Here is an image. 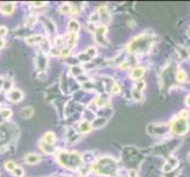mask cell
Segmentation results:
<instances>
[{
  "label": "cell",
  "instance_id": "1",
  "mask_svg": "<svg viewBox=\"0 0 190 177\" xmlns=\"http://www.w3.org/2000/svg\"><path fill=\"white\" fill-rule=\"evenodd\" d=\"M58 161L68 169H77L82 165V158L77 152H61L58 156Z\"/></svg>",
  "mask_w": 190,
  "mask_h": 177
},
{
  "label": "cell",
  "instance_id": "2",
  "mask_svg": "<svg viewBox=\"0 0 190 177\" xmlns=\"http://www.w3.org/2000/svg\"><path fill=\"white\" fill-rule=\"evenodd\" d=\"M188 127H189V124H188V120L185 119V118H181V117H178L175 122H174V124H172V131L174 132H176V133H178V135H183V133H185L187 131H188Z\"/></svg>",
  "mask_w": 190,
  "mask_h": 177
},
{
  "label": "cell",
  "instance_id": "3",
  "mask_svg": "<svg viewBox=\"0 0 190 177\" xmlns=\"http://www.w3.org/2000/svg\"><path fill=\"white\" fill-rule=\"evenodd\" d=\"M24 97V93L20 90H11L7 93V98L12 102H20Z\"/></svg>",
  "mask_w": 190,
  "mask_h": 177
},
{
  "label": "cell",
  "instance_id": "4",
  "mask_svg": "<svg viewBox=\"0 0 190 177\" xmlns=\"http://www.w3.org/2000/svg\"><path fill=\"white\" fill-rule=\"evenodd\" d=\"M43 35H39V34H33V35H30V37H27L25 39V41L27 44H36V43H41L43 41Z\"/></svg>",
  "mask_w": 190,
  "mask_h": 177
},
{
  "label": "cell",
  "instance_id": "5",
  "mask_svg": "<svg viewBox=\"0 0 190 177\" xmlns=\"http://www.w3.org/2000/svg\"><path fill=\"white\" fill-rule=\"evenodd\" d=\"M144 75V68L143 67H135L131 71V78L132 79H141V77Z\"/></svg>",
  "mask_w": 190,
  "mask_h": 177
},
{
  "label": "cell",
  "instance_id": "6",
  "mask_svg": "<svg viewBox=\"0 0 190 177\" xmlns=\"http://www.w3.org/2000/svg\"><path fill=\"white\" fill-rule=\"evenodd\" d=\"M25 161L28 163V164H37L39 161H40V156L39 155H36V153H30L26 156Z\"/></svg>",
  "mask_w": 190,
  "mask_h": 177
},
{
  "label": "cell",
  "instance_id": "7",
  "mask_svg": "<svg viewBox=\"0 0 190 177\" xmlns=\"http://www.w3.org/2000/svg\"><path fill=\"white\" fill-rule=\"evenodd\" d=\"M14 10V3H5L1 8H0V11H1L4 14H11Z\"/></svg>",
  "mask_w": 190,
  "mask_h": 177
},
{
  "label": "cell",
  "instance_id": "8",
  "mask_svg": "<svg viewBox=\"0 0 190 177\" xmlns=\"http://www.w3.org/2000/svg\"><path fill=\"white\" fill-rule=\"evenodd\" d=\"M32 115H33V108H31V106H26V108H24V109L20 111V117L24 118V119L31 118Z\"/></svg>",
  "mask_w": 190,
  "mask_h": 177
},
{
  "label": "cell",
  "instance_id": "9",
  "mask_svg": "<svg viewBox=\"0 0 190 177\" xmlns=\"http://www.w3.org/2000/svg\"><path fill=\"white\" fill-rule=\"evenodd\" d=\"M44 142H45V143H47V144H51V145H52L55 142H56V136H55V133H53V132H46V133L44 135Z\"/></svg>",
  "mask_w": 190,
  "mask_h": 177
},
{
  "label": "cell",
  "instance_id": "10",
  "mask_svg": "<svg viewBox=\"0 0 190 177\" xmlns=\"http://www.w3.org/2000/svg\"><path fill=\"white\" fill-rule=\"evenodd\" d=\"M40 148H41V150H43L44 152H46V153H53V152L56 151L55 147H52L51 144L45 143V142H41V143H40Z\"/></svg>",
  "mask_w": 190,
  "mask_h": 177
},
{
  "label": "cell",
  "instance_id": "11",
  "mask_svg": "<svg viewBox=\"0 0 190 177\" xmlns=\"http://www.w3.org/2000/svg\"><path fill=\"white\" fill-rule=\"evenodd\" d=\"M91 124L88 122V120H84V122H82L80 124H79V130L82 131V132H84V133H86V132H89L90 130H91Z\"/></svg>",
  "mask_w": 190,
  "mask_h": 177
},
{
  "label": "cell",
  "instance_id": "12",
  "mask_svg": "<svg viewBox=\"0 0 190 177\" xmlns=\"http://www.w3.org/2000/svg\"><path fill=\"white\" fill-rule=\"evenodd\" d=\"M79 28H80V26H79L78 21L71 20L70 23H68V31H70L71 33H77L79 31Z\"/></svg>",
  "mask_w": 190,
  "mask_h": 177
},
{
  "label": "cell",
  "instance_id": "13",
  "mask_svg": "<svg viewBox=\"0 0 190 177\" xmlns=\"http://www.w3.org/2000/svg\"><path fill=\"white\" fill-rule=\"evenodd\" d=\"M176 78H177L178 82H185V80H187V73H185V71H183V70L177 71Z\"/></svg>",
  "mask_w": 190,
  "mask_h": 177
},
{
  "label": "cell",
  "instance_id": "14",
  "mask_svg": "<svg viewBox=\"0 0 190 177\" xmlns=\"http://www.w3.org/2000/svg\"><path fill=\"white\" fill-rule=\"evenodd\" d=\"M36 21H37V17L34 15V14H31V15L27 17V19H26V25L27 26H31V25H33Z\"/></svg>",
  "mask_w": 190,
  "mask_h": 177
},
{
  "label": "cell",
  "instance_id": "15",
  "mask_svg": "<svg viewBox=\"0 0 190 177\" xmlns=\"http://www.w3.org/2000/svg\"><path fill=\"white\" fill-rule=\"evenodd\" d=\"M60 10H61V12H63V13H66V14L72 12V7H71V5H70V4H64V5H61Z\"/></svg>",
  "mask_w": 190,
  "mask_h": 177
},
{
  "label": "cell",
  "instance_id": "16",
  "mask_svg": "<svg viewBox=\"0 0 190 177\" xmlns=\"http://www.w3.org/2000/svg\"><path fill=\"white\" fill-rule=\"evenodd\" d=\"M144 87H145V83H144L143 80H141V82L138 80V82H137V84H136V87H135V90H136V91H138V92H141V91L143 90Z\"/></svg>",
  "mask_w": 190,
  "mask_h": 177
},
{
  "label": "cell",
  "instance_id": "17",
  "mask_svg": "<svg viewBox=\"0 0 190 177\" xmlns=\"http://www.w3.org/2000/svg\"><path fill=\"white\" fill-rule=\"evenodd\" d=\"M13 172H14V175L17 177H23V175H24V170L20 167H15L14 170H13Z\"/></svg>",
  "mask_w": 190,
  "mask_h": 177
},
{
  "label": "cell",
  "instance_id": "18",
  "mask_svg": "<svg viewBox=\"0 0 190 177\" xmlns=\"http://www.w3.org/2000/svg\"><path fill=\"white\" fill-rule=\"evenodd\" d=\"M0 112H1L3 118H8V117H11V115H12V112H11L10 109H3V110H0Z\"/></svg>",
  "mask_w": 190,
  "mask_h": 177
},
{
  "label": "cell",
  "instance_id": "19",
  "mask_svg": "<svg viewBox=\"0 0 190 177\" xmlns=\"http://www.w3.org/2000/svg\"><path fill=\"white\" fill-rule=\"evenodd\" d=\"M55 44H56L57 47H63V46H64V39H63L61 37H58V38H56Z\"/></svg>",
  "mask_w": 190,
  "mask_h": 177
},
{
  "label": "cell",
  "instance_id": "20",
  "mask_svg": "<svg viewBox=\"0 0 190 177\" xmlns=\"http://www.w3.org/2000/svg\"><path fill=\"white\" fill-rule=\"evenodd\" d=\"M15 167H17V165H15L13 162H6V164H5V168H6L8 171H13Z\"/></svg>",
  "mask_w": 190,
  "mask_h": 177
},
{
  "label": "cell",
  "instance_id": "21",
  "mask_svg": "<svg viewBox=\"0 0 190 177\" xmlns=\"http://www.w3.org/2000/svg\"><path fill=\"white\" fill-rule=\"evenodd\" d=\"M86 53H88L89 57H95L96 56V48L95 47H90V48H88Z\"/></svg>",
  "mask_w": 190,
  "mask_h": 177
},
{
  "label": "cell",
  "instance_id": "22",
  "mask_svg": "<svg viewBox=\"0 0 190 177\" xmlns=\"http://www.w3.org/2000/svg\"><path fill=\"white\" fill-rule=\"evenodd\" d=\"M72 73H73L75 76H79V75L83 73V70H82L80 67H72Z\"/></svg>",
  "mask_w": 190,
  "mask_h": 177
},
{
  "label": "cell",
  "instance_id": "23",
  "mask_svg": "<svg viewBox=\"0 0 190 177\" xmlns=\"http://www.w3.org/2000/svg\"><path fill=\"white\" fill-rule=\"evenodd\" d=\"M119 90H120V86H119L118 84H113V85H112V87H111L112 93H118Z\"/></svg>",
  "mask_w": 190,
  "mask_h": 177
},
{
  "label": "cell",
  "instance_id": "24",
  "mask_svg": "<svg viewBox=\"0 0 190 177\" xmlns=\"http://www.w3.org/2000/svg\"><path fill=\"white\" fill-rule=\"evenodd\" d=\"M7 33V28L5 26H0V37H4Z\"/></svg>",
  "mask_w": 190,
  "mask_h": 177
},
{
  "label": "cell",
  "instance_id": "25",
  "mask_svg": "<svg viewBox=\"0 0 190 177\" xmlns=\"http://www.w3.org/2000/svg\"><path fill=\"white\" fill-rule=\"evenodd\" d=\"M132 96H133V98L137 99V100H138V99H141V97H142V96H141V92H138V91H136V90H133Z\"/></svg>",
  "mask_w": 190,
  "mask_h": 177
},
{
  "label": "cell",
  "instance_id": "26",
  "mask_svg": "<svg viewBox=\"0 0 190 177\" xmlns=\"http://www.w3.org/2000/svg\"><path fill=\"white\" fill-rule=\"evenodd\" d=\"M96 103H97L98 106H103V105L105 104V100L102 99V98H97V99H96Z\"/></svg>",
  "mask_w": 190,
  "mask_h": 177
},
{
  "label": "cell",
  "instance_id": "27",
  "mask_svg": "<svg viewBox=\"0 0 190 177\" xmlns=\"http://www.w3.org/2000/svg\"><path fill=\"white\" fill-rule=\"evenodd\" d=\"M51 55L52 56H60V51L57 50V48H52L51 50Z\"/></svg>",
  "mask_w": 190,
  "mask_h": 177
},
{
  "label": "cell",
  "instance_id": "28",
  "mask_svg": "<svg viewBox=\"0 0 190 177\" xmlns=\"http://www.w3.org/2000/svg\"><path fill=\"white\" fill-rule=\"evenodd\" d=\"M98 19H99V15H98V13L92 14V15H91V18H90V20H91V21H97Z\"/></svg>",
  "mask_w": 190,
  "mask_h": 177
},
{
  "label": "cell",
  "instance_id": "29",
  "mask_svg": "<svg viewBox=\"0 0 190 177\" xmlns=\"http://www.w3.org/2000/svg\"><path fill=\"white\" fill-rule=\"evenodd\" d=\"M32 5L36 6V7H40V6H44V5H46V4H45V3H32Z\"/></svg>",
  "mask_w": 190,
  "mask_h": 177
},
{
  "label": "cell",
  "instance_id": "30",
  "mask_svg": "<svg viewBox=\"0 0 190 177\" xmlns=\"http://www.w3.org/2000/svg\"><path fill=\"white\" fill-rule=\"evenodd\" d=\"M4 83H5L4 78H1V77H0V90H1V88H3V86H4Z\"/></svg>",
  "mask_w": 190,
  "mask_h": 177
},
{
  "label": "cell",
  "instance_id": "31",
  "mask_svg": "<svg viewBox=\"0 0 190 177\" xmlns=\"http://www.w3.org/2000/svg\"><path fill=\"white\" fill-rule=\"evenodd\" d=\"M185 103H187V104H188V105H189V96H188V97H187V98H185Z\"/></svg>",
  "mask_w": 190,
  "mask_h": 177
},
{
  "label": "cell",
  "instance_id": "32",
  "mask_svg": "<svg viewBox=\"0 0 190 177\" xmlns=\"http://www.w3.org/2000/svg\"><path fill=\"white\" fill-rule=\"evenodd\" d=\"M116 177H119V176H116Z\"/></svg>",
  "mask_w": 190,
  "mask_h": 177
}]
</instances>
